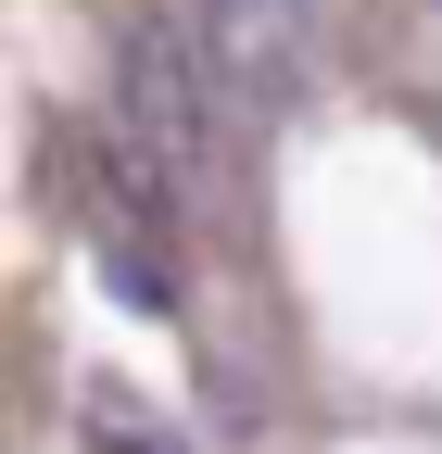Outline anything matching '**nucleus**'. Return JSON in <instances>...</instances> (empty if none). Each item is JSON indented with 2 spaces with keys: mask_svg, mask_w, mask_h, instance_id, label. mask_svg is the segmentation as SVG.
<instances>
[{
  "mask_svg": "<svg viewBox=\"0 0 442 454\" xmlns=\"http://www.w3.org/2000/svg\"><path fill=\"white\" fill-rule=\"evenodd\" d=\"M101 429H114V442H178L152 404H127V379H89V442H101Z\"/></svg>",
  "mask_w": 442,
  "mask_h": 454,
  "instance_id": "nucleus-4",
  "label": "nucleus"
},
{
  "mask_svg": "<svg viewBox=\"0 0 442 454\" xmlns=\"http://www.w3.org/2000/svg\"><path fill=\"white\" fill-rule=\"evenodd\" d=\"M101 291H114L127 316H178V278H164L139 240H101Z\"/></svg>",
  "mask_w": 442,
  "mask_h": 454,
  "instance_id": "nucleus-3",
  "label": "nucleus"
},
{
  "mask_svg": "<svg viewBox=\"0 0 442 454\" xmlns=\"http://www.w3.org/2000/svg\"><path fill=\"white\" fill-rule=\"evenodd\" d=\"M241 114H253V101L215 76V51H202L190 26H127V51H114V127L164 164V177H202V164L228 152Z\"/></svg>",
  "mask_w": 442,
  "mask_h": 454,
  "instance_id": "nucleus-1",
  "label": "nucleus"
},
{
  "mask_svg": "<svg viewBox=\"0 0 442 454\" xmlns=\"http://www.w3.org/2000/svg\"><path fill=\"white\" fill-rule=\"evenodd\" d=\"M190 38L215 51V76H228L253 114H291L304 101V64H316L304 0H190Z\"/></svg>",
  "mask_w": 442,
  "mask_h": 454,
  "instance_id": "nucleus-2",
  "label": "nucleus"
}]
</instances>
